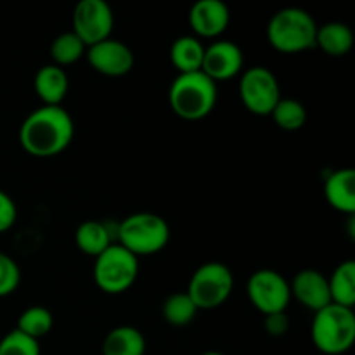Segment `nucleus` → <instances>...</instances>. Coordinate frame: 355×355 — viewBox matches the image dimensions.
Listing matches in <instances>:
<instances>
[{
    "label": "nucleus",
    "mask_w": 355,
    "mask_h": 355,
    "mask_svg": "<svg viewBox=\"0 0 355 355\" xmlns=\"http://www.w3.org/2000/svg\"><path fill=\"white\" fill-rule=\"evenodd\" d=\"M75 125L61 106H42L26 116L19 128L24 151L37 158H51L64 151L73 141Z\"/></svg>",
    "instance_id": "obj_1"
},
{
    "label": "nucleus",
    "mask_w": 355,
    "mask_h": 355,
    "mask_svg": "<svg viewBox=\"0 0 355 355\" xmlns=\"http://www.w3.org/2000/svg\"><path fill=\"white\" fill-rule=\"evenodd\" d=\"M217 83L203 71L184 73L172 82L168 103L173 113L184 120L196 121L208 116L217 104Z\"/></svg>",
    "instance_id": "obj_2"
},
{
    "label": "nucleus",
    "mask_w": 355,
    "mask_h": 355,
    "mask_svg": "<svg viewBox=\"0 0 355 355\" xmlns=\"http://www.w3.org/2000/svg\"><path fill=\"white\" fill-rule=\"evenodd\" d=\"M318 23L314 17L298 7L281 9L267 24V40L276 51L297 54L315 47Z\"/></svg>",
    "instance_id": "obj_3"
},
{
    "label": "nucleus",
    "mask_w": 355,
    "mask_h": 355,
    "mask_svg": "<svg viewBox=\"0 0 355 355\" xmlns=\"http://www.w3.org/2000/svg\"><path fill=\"white\" fill-rule=\"evenodd\" d=\"M312 342L319 352L340 355L352 349L355 342V314L352 309L328 305L315 312L312 321Z\"/></svg>",
    "instance_id": "obj_4"
},
{
    "label": "nucleus",
    "mask_w": 355,
    "mask_h": 355,
    "mask_svg": "<svg viewBox=\"0 0 355 355\" xmlns=\"http://www.w3.org/2000/svg\"><path fill=\"white\" fill-rule=\"evenodd\" d=\"M118 245L139 257L155 255L166 246L170 239V227L163 217L148 211L128 215L118 225Z\"/></svg>",
    "instance_id": "obj_5"
},
{
    "label": "nucleus",
    "mask_w": 355,
    "mask_h": 355,
    "mask_svg": "<svg viewBox=\"0 0 355 355\" xmlns=\"http://www.w3.org/2000/svg\"><path fill=\"white\" fill-rule=\"evenodd\" d=\"M139 260L120 245H111L96 257L94 281L107 295H120L135 283Z\"/></svg>",
    "instance_id": "obj_6"
},
{
    "label": "nucleus",
    "mask_w": 355,
    "mask_h": 355,
    "mask_svg": "<svg viewBox=\"0 0 355 355\" xmlns=\"http://www.w3.org/2000/svg\"><path fill=\"white\" fill-rule=\"evenodd\" d=\"M232 288L234 277L231 269L220 262H208L193 274L186 293L194 302L198 311H211L227 302Z\"/></svg>",
    "instance_id": "obj_7"
},
{
    "label": "nucleus",
    "mask_w": 355,
    "mask_h": 355,
    "mask_svg": "<svg viewBox=\"0 0 355 355\" xmlns=\"http://www.w3.org/2000/svg\"><path fill=\"white\" fill-rule=\"evenodd\" d=\"M239 97L246 110L259 116L272 113L281 99V89L276 75L266 66L248 68L239 82Z\"/></svg>",
    "instance_id": "obj_8"
},
{
    "label": "nucleus",
    "mask_w": 355,
    "mask_h": 355,
    "mask_svg": "<svg viewBox=\"0 0 355 355\" xmlns=\"http://www.w3.org/2000/svg\"><path fill=\"white\" fill-rule=\"evenodd\" d=\"M248 298L263 315L286 312L291 300L290 283L276 270H257L248 279Z\"/></svg>",
    "instance_id": "obj_9"
},
{
    "label": "nucleus",
    "mask_w": 355,
    "mask_h": 355,
    "mask_svg": "<svg viewBox=\"0 0 355 355\" xmlns=\"http://www.w3.org/2000/svg\"><path fill=\"white\" fill-rule=\"evenodd\" d=\"M113 24V10L104 0H80L73 10V33L87 49L110 38Z\"/></svg>",
    "instance_id": "obj_10"
},
{
    "label": "nucleus",
    "mask_w": 355,
    "mask_h": 355,
    "mask_svg": "<svg viewBox=\"0 0 355 355\" xmlns=\"http://www.w3.org/2000/svg\"><path fill=\"white\" fill-rule=\"evenodd\" d=\"M87 61L101 75L123 76L134 68V52L123 42L110 37L87 49Z\"/></svg>",
    "instance_id": "obj_11"
},
{
    "label": "nucleus",
    "mask_w": 355,
    "mask_h": 355,
    "mask_svg": "<svg viewBox=\"0 0 355 355\" xmlns=\"http://www.w3.org/2000/svg\"><path fill=\"white\" fill-rule=\"evenodd\" d=\"M243 69V52L234 42L220 40L205 47L201 71L215 83L229 80Z\"/></svg>",
    "instance_id": "obj_12"
},
{
    "label": "nucleus",
    "mask_w": 355,
    "mask_h": 355,
    "mask_svg": "<svg viewBox=\"0 0 355 355\" xmlns=\"http://www.w3.org/2000/svg\"><path fill=\"white\" fill-rule=\"evenodd\" d=\"M229 21L231 12L222 0H198L189 10L191 28L203 38H214L224 33Z\"/></svg>",
    "instance_id": "obj_13"
},
{
    "label": "nucleus",
    "mask_w": 355,
    "mask_h": 355,
    "mask_svg": "<svg viewBox=\"0 0 355 355\" xmlns=\"http://www.w3.org/2000/svg\"><path fill=\"white\" fill-rule=\"evenodd\" d=\"M291 297L297 298L305 309L319 312L324 307L331 305V295H329L328 277L312 269H305L293 277L290 284Z\"/></svg>",
    "instance_id": "obj_14"
},
{
    "label": "nucleus",
    "mask_w": 355,
    "mask_h": 355,
    "mask_svg": "<svg viewBox=\"0 0 355 355\" xmlns=\"http://www.w3.org/2000/svg\"><path fill=\"white\" fill-rule=\"evenodd\" d=\"M324 196L335 210L342 214H355V172L352 168H342L333 172L326 179Z\"/></svg>",
    "instance_id": "obj_15"
},
{
    "label": "nucleus",
    "mask_w": 355,
    "mask_h": 355,
    "mask_svg": "<svg viewBox=\"0 0 355 355\" xmlns=\"http://www.w3.org/2000/svg\"><path fill=\"white\" fill-rule=\"evenodd\" d=\"M68 75L55 64L42 66L35 75V92L44 106H61V101L68 94Z\"/></svg>",
    "instance_id": "obj_16"
},
{
    "label": "nucleus",
    "mask_w": 355,
    "mask_h": 355,
    "mask_svg": "<svg viewBox=\"0 0 355 355\" xmlns=\"http://www.w3.org/2000/svg\"><path fill=\"white\" fill-rule=\"evenodd\" d=\"M146 338L137 328L118 326L103 342V355H144Z\"/></svg>",
    "instance_id": "obj_17"
},
{
    "label": "nucleus",
    "mask_w": 355,
    "mask_h": 355,
    "mask_svg": "<svg viewBox=\"0 0 355 355\" xmlns=\"http://www.w3.org/2000/svg\"><path fill=\"white\" fill-rule=\"evenodd\" d=\"M315 45L321 49L324 54L331 58H342L352 49L354 45V33L347 24L343 23H326L322 26H318L315 33Z\"/></svg>",
    "instance_id": "obj_18"
},
{
    "label": "nucleus",
    "mask_w": 355,
    "mask_h": 355,
    "mask_svg": "<svg viewBox=\"0 0 355 355\" xmlns=\"http://www.w3.org/2000/svg\"><path fill=\"white\" fill-rule=\"evenodd\" d=\"M203 55V44H201L198 38L189 37V35L177 38L172 44V47H170V61H172V64L179 69V75L201 71Z\"/></svg>",
    "instance_id": "obj_19"
},
{
    "label": "nucleus",
    "mask_w": 355,
    "mask_h": 355,
    "mask_svg": "<svg viewBox=\"0 0 355 355\" xmlns=\"http://www.w3.org/2000/svg\"><path fill=\"white\" fill-rule=\"evenodd\" d=\"M331 304L354 309L355 305V262L345 260L333 270L328 279Z\"/></svg>",
    "instance_id": "obj_20"
},
{
    "label": "nucleus",
    "mask_w": 355,
    "mask_h": 355,
    "mask_svg": "<svg viewBox=\"0 0 355 355\" xmlns=\"http://www.w3.org/2000/svg\"><path fill=\"white\" fill-rule=\"evenodd\" d=\"M75 243L80 252L90 257H99L107 246L113 245L107 227L97 220H87L78 225L75 232Z\"/></svg>",
    "instance_id": "obj_21"
},
{
    "label": "nucleus",
    "mask_w": 355,
    "mask_h": 355,
    "mask_svg": "<svg viewBox=\"0 0 355 355\" xmlns=\"http://www.w3.org/2000/svg\"><path fill=\"white\" fill-rule=\"evenodd\" d=\"M52 326H54V318L49 309L35 305V307L26 309L23 314L17 319V331L23 335L30 336L33 340H40L47 333H51Z\"/></svg>",
    "instance_id": "obj_22"
},
{
    "label": "nucleus",
    "mask_w": 355,
    "mask_h": 355,
    "mask_svg": "<svg viewBox=\"0 0 355 355\" xmlns=\"http://www.w3.org/2000/svg\"><path fill=\"white\" fill-rule=\"evenodd\" d=\"M270 114H272L277 127L288 132L302 128L307 120V111H305L304 104L297 99H291V97H281Z\"/></svg>",
    "instance_id": "obj_23"
},
{
    "label": "nucleus",
    "mask_w": 355,
    "mask_h": 355,
    "mask_svg": "<svg viewBox=\"0 0 355 355\" xmlns=\"http://www.w3.org/2000/svg\"><path fill=\"white\" fill-rule=\"evenodd\" d=\"M198 307L187 293H173L163 304V318L172 326H186L196 318Z\"/></svg>",
    "instance_id": "obj_24"
},
{
    "label": "nucleus",
    "mask_w": 355,
    "mask_h": 355,
    "mask_svg": "<svg viewBox=\"0 0 355 355\" xmlns=\"http://www.w3.org/2000/svg\"><path fill=\"white\" fill-rule=\"evenodd\" d=\"M85 52V44L73 31L59 35L51 45V55L54 59L55 66H59V68L76 62L80 58H83Z\"/></svg>",
    "instance_id": "obj_25"
},
{
    "label": "nucleus",
    "mask_w": 355,
    "mask_h": 355,
    "mask_svg": "<svg viewBox=\"0 0 355 355\" xmlns=\"http://www.w3.org/2000/svg\"><path fill=\"white\" fill-rule=\"evenodd\" d=\"M0 355H40V345L38 340L14 329L0 340Z\"/></svg>",
    "instance_id": "obj_26"
},
{
    "label": "nucleus",
    "mask_w": 355,
    "mask_h": 355,
    "mask_svg": "<svg viewBox=\"0 0 355 355\" xmlns=\"http://www.w3.org/2000/svg\"><path fill=\"white\" fill-rule=\"evenodd\" d=\"M21 283L19 266L9 255L0 252V298L9 297Z\"/></svg>",
    "instance_id": "obj_27"
},
{
    "label": "nucleus",
    "mask_w": 355,
    "mask_h": 355,
    "mask_svg": "<svg viewBox=\"0 0 355 355\" xmlns=\"http://www.w3.org/2000/svg\"><path fill=\"white\" fill-rule=\"evenodd\" d=\"M17 218V208L12 198L0 189V232L9 231Z\"/></svg>",
    "instance_id": "obj_28"
},
{
    "label": "nucleus",
    "mask_w": 355,
    "mask_h": 355,
    "mask_svg": "<svg viewBox=\"0 0 355 355\" xmlns=\"http://www.w3.org/2000/svg\"><path fill=\"white\" fill-rule=\"evenodd\" d=\"M263 328H266L267 335L270 336L286 335L288 329H290V319H288L286 312H277V314L266 315Z\"/></svg>",
    "instance_id": "obj_29"
},
{
    "label": "nucleus",
    "mask_w": 355,
    "mask_h": 355,
    "mask_svg": "<svg viewBox=\"0 0 355 355\" xmlns=\"http://www.w3.org/2000/svg\"><path fill=\"white\" fill-rule=\"evenodd\" d=\"M203 355H225V354H222V352H205Z\"/></svg>",
    "instance_id": "obj_30"
}]
</instances>
